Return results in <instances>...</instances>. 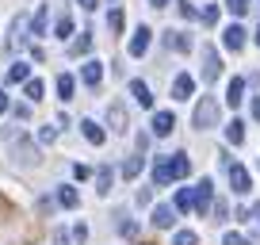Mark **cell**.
Returning <instances> with one entry per match:
<instances>
[{"mask_svg": "<svg viewBox=\"0 0 260 245\" xmlns=\"http://www.w3.org/2000/svg\"><path fill=\"white\" fill-rule=\"evenodd\" d=\"M226 142H230V146H241V142H245V122L241 119L226 122Z\"/></svg>", "mask_w": 260, "mask_h": 245, "instance_id": "19", "label": "cell"}, {"mask_svg": "<svg viewBox=\"0 0 260 245\" xmlns=\"http://www.w3.org/2000/svg\"><path fill=\"white\" fill-rule=\"evenodd\" d=\"M252 219H256V222H260V203H256V207H252Z\"/></svg>", "mask_w": 260, "mask_h": 245, "instance_id": "43", "label": "cell"}, {"mask_svg": "<svg viewBox=\"0 0 260 245\" xmlns=\"http://www.w3.org/2000/svg\"><path fill=\"white\" fill-rule=\"evenodd\" d=\"M172 157H157V165H153V188H165V184H172Z\"/></svg>", "mask_w": 260, "mask_h": 245, "instance_id": "7", "label": "cell"}, {"mask_svg": "<svg viewBox=\"0 0 260 245\" xmlns=\"http://www.w3.org/2000/svg\"><path fill=\"white\" fill-rule=\"evenodd\" d=\"M226 215H230V207H226V203H222V199H218V203H214V219L222 222V219H226Z\"/></svg>", "mask_w": 260, "mask_h": 245, "instance_id": "37", "label": "cell"}, {"mask_svg": "<svg viewBox=\"0 0 260 245\" xmlns=\"http://www.w3.org/2000/svg\"><path fill=\"white\" fill-rule=\"evenodd\" d=\"M107 23H111V31H115V35H119V31H122V12H119V8H115V12H111V16H107Z\"/></svg>", "mask_w": 260, "mask_h": 245, "instance_id": "34", "label": "cell"}, {"mask_svg": "<svg viewBox=\"0 0 260 245\" xmlns=\"http://www.w3.org/2000/svg\"><path fill=\"white\" fill-rule=\"evenodd\" d=\"M27 77H31V69H27L23 62H16V66L4 73V84H19V81H27Z\"/></svg>", "mask_w": 260, "mask_h": 245, "instance_id": "22", "label": "cell"}, {"mask_svg": "<svg viewBox=\"0 0 260 245\" xmlns=\"http://www.w3.org/2000/svg\"><path fill=\"white\" fill-rule=\"evenodd\" d=\"M230 169V188L237 192V196H245V192L252 188V180H249V169H245V165H226Z\"/></svg>", "mask_w": 260, "mask_h": 245, "instance_id": "4", "label": "cell"}, {"mask_svg": "<svg viewBox=\"0 0 260 245\" xmlns=\"http://www.w3.org/2000/svg\"><path fill=\"white\" fill-rule=\"evenodd\" d=\"M172 127H176V119H172V111H157L153 115V134L157 138H169Z\"/></svg>", "mask_w": 260, "mask_h": 245, "instance_id": "12", "label": "cell"}, {"mask_svg": "<svg viewBox=\"0 0 260 245\" xmlns=\"http://www.w3.org/2000/svg\"><path fill=\"white\" fill-rule=\"evenodd\" d=\"M96 192H100V196L111 192V169H107V165H100V169H96Z\"/></svg>", "mask_w": 260, "mask_h": 245, "instance_id": "24", "label": "cell"}, {"mask_svg": "<svg viewBox=\"0 0 260 245\" xmlns=\"http://www.w3.org/2000/svg\"><path fill=\"white\" fill-rule=\"evenodd\" d=\"M211 196H214V184H211V180H199V184H195V207H191V211L207 215V211H211Z\"/></svg>", "mask_w": 260, "mask_h": 245, "instance_id": "5", "label": "cell"}, {"mask_svg": "<svg viewBox=\"0 0 260 245\" xmlns=\"http://www.w3.org/2000/svg\"><path fill=\"white\" fill-rule=\"evenodd\" d=\"M149 222H153V226L157 230H169L172 226V222H176V207H153V215H149Z\"/></svg>", "mask_w": 260, "mask_h": 245, "instance_id": "10", "label": "cell"}, {"mask_svg": "<svg viewBox=\"0 0 260 245\" xmlns=\"http://www.w3.org/2000/svg\"><path fill=\"white\" fill-rule=\"evenodd\" d=\"M81 81L88 84V88H96V84L104 81V62H96V57H92V62H84V66H81Z\"/></svg>", "mask_w": 260, "mask_h": 245, "instance_id": "8", "label": "cell"}, {"mask_svg": "<svg viewBox=\"0 0 260 245\" xmlns=\"http://www.w3.org/2000/svg\"><path fill=\"white\" fill-rule=\"evenodd\" d=\"M42 92H46V84H42L39 77H27V81H23V96L31 100V104H39V100H42Z\"/></svg>", "mask_w": 260, "mask_h": 245, "instance_id": "18", "label": "cell"}, {"mask_svg": "<svg viewBox=\"0 0 260 245\" xmlns=\"http://www.w3.org/2000/svg\"><path fill=\"white\" fill-rule=\"evenodd\" d=\"M165 46H169V50H180V54H187V50H191V35H180V31H165Z\"/></svg>", "mask_w": 260, "mask_h": 245, "instance_id": "13", "label": "cell"}, {"mask_svg": "<svg viewBox=\"0 0 260 245\" xmlns=\"http://www.w3.org/2000/svg\"><path fill=\"white\" fill-rule=\"evenodd\" d=\"M226 8L234 12V16H245V12H249V0H226Z\"/></svg>", "mask_w": 260, "mask_h": 245, "instance_id": "30", "label": "cell"}, {"mask_svg": "<svg viewBox=\"0 0 260 245\" xmlns=\"http://www.w3.org/2000/svg\"><path fill=\"white\" fill-rule=\"evenodd\" d=\"M222 42H226V50H241V46H245V27L230 23V27H226V35H222Z\"/></svg>", "mask_w": 260, "mask_h": 245, "instance_id": "15", "label": "cell"}, {"mask_svg": "<svg viewBox=\"0 0 260 245\" xmlns=\"http://www.w3.org/2000/svg\"><path fill=\"white\" fill-rule=\"evenodd\" d=\"M77 4H81L84 12H96V0H77Z\"/></svg>", "mask_w": 260, "mask_h": 245, "instance_id": "40", "label": "cell"}, {"mask_svg": "<svg viewBox=\"0 0 260 245\" xmlns=\"http://www.w3.org/2000/svg\"><path fill=\"white\" fill-rule=\"evenodd\" d=\"M31 31H35V35H42V31H46V4H42V8L35 12V19H31Z\"/></svg>", "mask_w": 260, "mask_h": 245, "instance_id": "28", "label": "cell"}, {"mask_svg": "<svg viewBox=\"0 0 260 245\" xmlns=\"http://www.w3.org/2000/svg\"><path fill=\"white\" fill-rule=\"evenodd\" d=\"M203 23H218V8H214V4L203 8Z\"/></svg>", "mask_w": 260, "mask_h": 245, "instance_id": "36", "label": "cell"}, {"mask_svg": "<svg viewBox=\"0 0 260 245\" xmlns=\"http://www.w3.org/2000/svg\"><path fill=\"white\" fill-rule=\"evenodd\" d=\"M73 88H77V81H73L69 73L57 77V96H61V104H69V100H73Z\"/></svg>", "mask_w": 260, "mask_h": 245, "instance_id": "21", "label": "cell"}, {"mask_svg": "<svg viewBox=\"0 0 260 245\" xmlns=\"http://www.w3.org/2000/svg\"><path fill=\"white\" fill-rule=\"evenodd\" d=\"M39 138H42V142H54V138H57V122H46V127L39 131Z\"/></svg>", "mask_w": 260, "mask_h": 245, "instance_id": "31", "label": "cell"}, {"mask_svg": "<svg viewBox=\"0 0 260 245\" xmlns=\"http://www.w3.org/2000/svg\"><path fill=\"white\" fill-rule=\"evenodd\" d=\"M27 35H31V16H16V23H12V35H8V42H4V50H12V54H16V50H23L27 42Z\"/></svg>", "mask_w": 260, "mask_h": 245, "instance_id": "2", "label": "cell"}, {"mask_svg": "<svg viewBox=\"0 0 260 245\" xmlns=\"http://www.w3.org/2000/svg\"><path fill=\"white\" fill-rule=\"evenodd\" d=\"M142 172V157H126V161H122V176L126 180H134Z\"/></svg>", "mask_w": 260, "mask_h": 245, "instance_id": "26", "label": "cell"}, {"mask_svg": "<svg viewBox=\"0 0 260 245\" xmlns=\"http://www.w3.org/2000/svg\"><path fill=\"white\" fill-rule=\"evenodd\" d=\"M252 119H256V122H260V96H256V100H252Z\"/></svg>", "mask_w": 260, "mask_h": 245, "instance_id": "41", "label": "cell"}, {"mask_svg": "<svg viewBox=\"0 0 260 245\" xmlns=\"http://www.w3.org/2000/svg\"><path fill=\"white\" fill-rule=\"evenodd\" d=\"M107 122H111V131H115V134H126V131H130V115H126V107H122V104H111V111H107Z\"/></svg>", "mask_w": 260, "mask_h": 245, "instance_id": "6", "label": "cell"}, {"mask_svg": "<svg viewBox=\"0 0 260 245\" xmlns=\"http://www.w3.org/2000/svg\"><path fill=\"white\" fill-rule=\"evenodd\" d=\"M149 35H153V31H149V27H138V31H134V39H130V57H142V54H146V50H149Z\"/></svg>", "mask_w": 260, "mask_h": 245, "instance_id": "9", "label": "cell"}, {"mask_svg": "<svg viewBox=\"0 0 260 245\" xmlns=\"http://www.w3.org/2000/svg\"><path fill=\"white\" fill-rule=\"evenodd\" d=\"M8 107H12V104H8V96H4V88H0V115L8 111Z\"/></svg>", "mask_w": 260, "mask_h": 245, "instance_id": "39", "label": "cell"}, {"mask_svg": "<svg viewBox=\"0 0 260 245\" xmlns=\"http://www.w3.org/2000/svg\"><path fill=\"white\" fill-rule=\"evenodd\" d=\"M256 46H260V27H256Z\"/></svg>", "mask_w": 260, "mask_h": 245, "instance_id": "44", "label": "cell"}, {"mask_svg": "<svg viewBox=\"0 0 260 245\" xmlns=\"http://www.w3.org/2000/svg\"><path fill=\"white\" fill-rule=\"evenodd\" d=\"M214 122H218V100L203 96L199 104H195V127H199V131H211Z\"/></svg>", "mask_w": 260, "mask_h": 245, "instance_id": "1", "label": "cell"}, {"mask_svg": "<svg viewBox=\"0 0 260 245\" xmlns=\"http://www.w3.org/2000/svg\"><path fill=\"white\" fill-rule=\"evenodd\" d=\"M180 16H184V19H195V16H199V12H195V4H187V0H180Z\"/></svg>", "mask_w": 260, "mask_h": 245, "instance_id": "35", "label": "cell"}, {"mask_svg": "<svg viewBox=\"0 0 260 245\" xmlns=\"http://www.w3.org/2000/svg\"><path fill=\"white\" fill-rule=\"evenodd\" d=\"M176 245H199V237H195L191 230H180V234H176Z\"/></svg>", "mask_w": 260, "mask_h": 245, "instance_id": "32", "label": "cell"}, {"mask_svg": "<svg viewBox=\"0 0 260 245\" xmlns=\"http://www.w3.org/2000/svg\"><path fill=\"white\" fill-rule=\"evenodd\" d=\"M191 92H195V81H191L187 73H180L176 81H172V100H187Z\"/></svg>", "mask_w": 260, "mask_h": 245, "instance_id": "14", "label": "cell"}, {"mask_svg": "<svg viewBox=\"0 0 260 245\" xmlns=\"http://www.w3.org/2000/svg\"><path fill=\"white\" fill-rule=\"evenodd\" d=\"M195 207V188H180L176 192V211H191Z\"/></svg>", "mask_w": 260, "mask_h": 245, "instance_id": "25", "label": "cell"}, {"mask_svg": "<svg viewBox=\"0 0 260 245\" xmlns=\"http://www.w3.org/2000/svg\"><path fill=\"white\" fill-rule=\"evenodd\" d=\"M241 100H245V77H234L230 88H226V104L230 107H241Z\"/></svg>", "mask_w": 260, "mask_h": 245, "instance_id": "16", "label": "cell"}, {"mask_svg": "<svg viewBox=\"0 0 260 245\" xmlns=\"http://www.w3.org/2000/svg\"><path fill=\"white\" fill-rule=\"evenodd\" d=\"M81 131H84V138H88L92 146H104V142H107V131L100 127L96 119H84V122H81Z\"/></svg>", "mask_w": 260, "mask_h": 245, "instance_id": "11", "label": "cell"}, {"mask_svg": "<svg viewBox=\"0 0 260 245\" xmlns=\"http://www.w3.org/2000/svg\"><path fill=\"white\" fill-rule=\"evenodd\" d=\"M218 73H222V57H218V50H214V46H203V81H207V84L218 81Z\"/></svg>", "mask_w": 260, "mask_h": 245, "instance_id": "3", "label": "cell"}, {"mask_svg": "<svg viewBox=\"0 0 260 245\" xmlns=\"http://www.w3.org/2000/svg\"><path fill=\"white\" fill-rule=\"evenodd\" d=\"M222 245H252V237H241V234H226Z\"/></svg>", "mask_w": 260, "mask_h": 245, "instance_id": "33", "label": "cell"}, {"mask_svg": "<svg viewBox=\"0 0 260 245\" xmlns=\"http://www.w3.org/2000/svg\"><path fill=\"white\" fill-rule=\"evenodd\" d=\"M54 245H69V234H65V230H57V234H54Z\"/></svg>", "mask_w": 260, "mask_h": 245, "instance_id": "38", "label": "cell"}, {"mask_svg": "<svg viewBox=\"0 0 260 245\" xmlns=\"http://www.w3.org/2000/svg\"><path fill=\"white\" fill-rule=\"evenodd\" d=\"M119 234H122V237H134V234H138V226H134L130 219H122V215H119Z\"/></svg>", "mask_w": 260, "mask_h": 245, "instance_id": "29", "label": "cell"}, {"mask_svg": "<svg viewBox=\"0 0 260 245\" xmlns=\"http://www.w3.org/2000/svg\"><path fill=\"white\" fill-rule=\"evenodd\" d=\"M165 4H169V0H149V8H165Z\"/></svg>", "mask_w": 260, "mask_h": 245, "instance_id": "42", "label": "cell"}, {"mask_svg": "<svg viewBox=\"0 0 260 245\" xmlns=\"http://www.w3.org/2000/svg\"><path fill=\"white\" fill-rule=\"evenodd\" d=\"M88 46H92V31H81L73 42H69V54H73V57H81V54H88Z\"/></svg>", "mask_w": 260, "mask_h": 245, "instance_id": "20", "label": "cell"}, {"mask_svg": "<svg viewBox=\"0 0 260 245\" xmlns=\"http://www.w3.org/2000/svg\"><path fill=\"white\" fill-rule=\"evenodd\" d=\"M57 203H61V207H77V203H81V196H77L73 188H61V192H57Z\"/></svg>", "mask_w": 260, "mask_h": 245, "instance_id": "27", "label": "cell"}, {"mask_svg": "<svg viewBox=\"0 0 260 245\" xmlns=\"http://www.w3.org/2000/svg\"><path fill=\"white\" fill-rule=\"evenodd\" d=\"M130 96L138 100L142 107H153V96H149V84L146 81H130Z\"/></svg>", "mask_w": 260, "mask_h": 245, "instance_id": "17", "label": "cell"}, {"mask_svg": "<svg viewBox=\"0 0 260 245\" xmlns=\"http://www.w3.org/2000/svg\"><path fill=\"white\" fill-rule=\"evenodd\" d=\"M54 35L57 39H69V35H73V16H69V12H65V16H57V23H54Z\"/></svg>", "mask_w": 260, "mask_h": 245, "instance_id": "23", "label": "cell"}]
</instances>
